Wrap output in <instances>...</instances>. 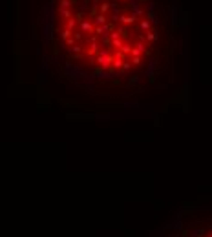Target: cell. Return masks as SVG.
<instances>
[{
  "mask_svg": "<svg viewBox=\"0 0 212 237\" xmlns=\"http://www.w3.org/2000/svg\"><path fill=\"white\" fill-rule=\"evenodd\" d=\"M55 37L73 70L108 90L152 82L168 49L155 0H57Z\"/></svg>",
  "mask_w": 212,
  "mask_h": 237,
  "instance_id": "cell-1",
  "label": "cell"
},
{
  "mask_svg": "<svg viewBox=\"0 0 212 237\" xmlns=\"http://www.w3.org/2000/svg\"><path fill=\"white\" fill-rule=\"evenodd\" d=\"M148 237H212V197L181 204Z\"/></svg>",
  "mask_w": 212,
  "mask_h": 237,
  "instance_id": "cell-2",
  "label": "cell"
}]
</instances>
